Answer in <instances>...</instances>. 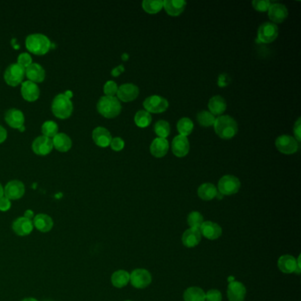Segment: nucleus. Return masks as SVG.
I'll use <instances>...</instances> for the list:
<instances>
[{
	"instance_id": "33",
	"label": "nucleus",
	"mask_w": 301,
	"mask_h": 301,
	"mask_svg": "<svg viewBox=\"0 0 301 301\" xmlns=\"http://www.w3.org/2000/svg\"><path fill=\"white\" fill-rule=\"evenodd\" d=\"M177 128L181 135L186 137L193 132V121L188 118H183L178 122Z\"/></svg>"
},
{
	"instance_id": "29",
	"label": "nucleus",
	"mask_w": 301,
	"mask_h": 301,
	"mask_svg": "<svg viewBox=\"0 0 301 301\" xmlns=\"http://www.w3.org/2000/svg\"><path fill=\"white\" fill-rule=\"evenodd\" d=\"M209 109L213 115H221L226 110V102L220 96L213 97L209 102Z\"/></svg>"
},
{
	"instance_id": "8",
	"label": "nucleus",
	"mask_w": 301,
	"mask_h": 301,
	"mask_svg": "<svg viewBox=\"0 0 301 301\" xmlns=\"http://www.w3.org/2000/svg\"><path fill=\"white\" fill-rule=\"evenodd\" d=\"M278 28L273 22H265L258 28V40L263 44H270L277 39Z\"/></svg>"
},
{
	"instance_id": "21",
	"label": "nucleus",
	"mask_w": 301,
	"mask_h": 301,
	"mask_svg": "<svg viewBox=\"0 0 301 301\" xmlns=\"http://www.w3.org/2000/svg\"><path fill=\"white\" fill-rule=\"evenodd\" d=\"M288 16V10L284 4L274 3L269 8V17L275 23H282Z\"/></svg>"
},
{
	"instance_id": "40",
	"label": "nucleus",
	"mask_w": 301,
	"mask_h": 301,
	"mask_svg": "<svg viewBox=\"0 0 301 301\" xmlns=\"http://www.w3.org/2000/svg\"><path fill=\"white\" fill-rule=\"evenodd\" d=\"M118 85L113 80H108L104 86V92L107 97H114L118 92Z\"/></svg>"
},
{
	"instance_id": "35",
	"label": "nucleus",
	"mask_w": 301,
	"mask_h": 301,
	"mask_svg": "<svg viewBox=\"0 0 301 301\" xmlns=\"http://www.w3.org/2000/svg\"><path fill=\"white\" fill-rule=\"evenodd\" d=\"M42 133L45 136L52 139L59 133V125L55 121H45V123L42 124Z\"/></svg>"
},
{
	"instance_id": "24",
	"label": "nucleus",
	"mask_w": 301,
	"mask_h": 301,
	"mask_svg": "<svg viewBox=\"0 0 301 301\" xmlns=\"http://www.w3.org/2000/svg\"><path fill=\"white\" fill-rule=\"evenodd\" d=\"M53 148L60 152H66L72 148V139L64 133H58L53 139Z\"/></svg>"
},
{
	"instance_id": "31",
	"label": "nucleus",
	"mask_w": 301,
	"mask_h": 301,
	"mask_svg": "<svg viewBox=\"0 0 301 301\" xmlns=\"http://www.w3.org/2000/svg\"><path fill=\"white\" fill-rule=\"evenodd\" d=\"M130 281V274L125 270H117L112 276V283L116 288H123Z\"/></svg>"
},
{
	"instance_id": "49",
	"label": "nucleus",
	"mask_w": 301,
	"mask_h": 301,
	"mask_svg": "<svg viewBox=\"0 0 301 301\" xmlns=\"http://www.w3.org/2000/svg\"><path fill=\"white\" fill-rule=\"evenodd\" d=\"M226 74H222L221 76L219 77V80H218V84L220 87H225L226 85L228 84V81H226Z\"/></svg>"
},
{
	"instance_id": "27",
	"label": "nucleus",
	"mask_w": 301,
	"mask_h": 301,
	"mask_svg": "<svg viewBox=\"0 0 301 301\" xmlns=\"http://www.w3.org/2000/svg\"><path fill=\"white\" fill-rule=\"evenodd\" d=\"M169 150V143L164 138H157L150 145V153L157 158L165 157Z\"/></svg>"
},
{
	"instance_id": "50",
	"label": "nucleus",
	"mask_w": 301,
	"mask_h": 301,
	"mask_svg": "<svg viewBox=\"0 0 301 301\" xmlns=\"http://www.w3.org/2000/svg\"><path fill=\"white\" fill-rule=\"evenodd\" d=\"M24 216V217L28 218V219H30V220L32 219L33 217H34V216H35V215H34V212H33L32 210H30V209H28V210H27V211L25 212Z\"/></svg>"
},
{
	"instance_id": "51",
	"label": "nucleus",
	"mask_w": 301,
	"mask_h": 301,
	"mask_svg": "<svg viewBox=\"0 0 301 301\" xmlns=\"http://www.w3.org/2000/svg\"><path fill=\"white\" fill-rule=\"evenodd\" d=\"M64 95L66 96V97H68L71 99V97H72V91H70V90H66V91H64Z\"/></svg>"
},
{
	"instance_id": "56",
	"label": "nucleus",
	"mask_w": 301,
	"mask_h": 301,
	"mask_svg": "<svg viewBox=\"0 0 301 301\" xmlns=\"http://www.w3.org/2000/svg\"></svg>"
},
{
	"instance_id": "2",
	"label": "nucleus",
	"mask_w": 301,
	"mask_h": 301,
	"mask_svg": "<svg viewBox=\"0 0 301 301\" xmlns=\"http://www.w3.org/2000/svg\"><path fill=\"white\" fill-rule=\"evenodd\" d=\"M215 132L218 136L228 140L236 135L238 124L235 120L230 116H221L217 118L214 123Z\"/></svg>"
},
{
	"instance_id": "7",
	"label": "nucleus",
	"mask_w": 301,
	"mask_h": 301,
	"mask_svg": "<svg viewBox=\"0 0 301 301\" xmlns=\"http://www.w3.org/2000/svg\"><path fill=\"white\" fill-rule=\"evenodd\" d=\"M278 269H280L283 273L291 274L296 272L297 274L301 273V256H299L298 260L296 258L285 254L282 255L277 261Z\"/></svg>"
},
{
	"instance_id": "43",
	"label": "nucleus",
	"mask_w": 301,
	"mask_h": 301,
	"mask_svg": "<svg viewBox=\"0 0 301 301\" xmlns=\"http://www.w3.org/2000/svg\"><path fill=\"white\" fill-rule=\"evenodd\" d=\"M205 301H222V293L218 290H210L205 293Z\"/></svg>"
},
{
	"instance_id": "39",
	"label": "nucleus",
	"mask_w": 301,
	"mask_h": 301,
	"mask_svg": "<svg viewBox=\"0 0 301 301\" xmlns=\"http://www.w3.org/2000/svg\"><path fill=\"white\" fill-rule=\"evenodd\" d=\"M155 133H157L159 138L165 139L166 137L169 136V134L171 133L170 124L167 121H157L155 124Z\"/></svg>"
},
{
	"instance_id": "32",
	"label": "nucleus",
	"mask_w": 301,
	"mask_h": 301,
	"mask_svg": "<svg viewBox=\"0 0 301 301\" xmlns=\"http://www.w3.org/2000/svg\"><path fill=\"white\" fill-rule=\"evenodd\" d=\"M185 301H205V293L200 287L193 286L186 289L183 295Z\"/></svg>"
},
{
	"instance_id": "41",
	"label": "nucleus",
	"mask_w": 301,
	"mask_h": 301,
	"mask_svg": "<svg viewBox=\"0 0 301 301\" xmlns=\"http://www.w3.org/2000/svg\"><path fill=\"white\" fill-rule=\"evenodd\" d=\"M32 57L28 53H20L18 60H17V64L21 65L23 68H27L30 64H32Z\"/></svg>"
},
{
	"instance_id": "42",
	"label": "nucleus",
	"mask_w": 301,
	"mask_h": 301,
	"mask_svg": "<svg viewBox=\"0 0 301 301\" xmlns=\"http://www.w3.org/2000/svg\"><path fill=\"white\" fill-rule=\"evenodd\" d=\"M253 8L259 12H266L268 11L271 4V2L269 0H255L252 2Z\"/></svg>"
},
{
	"instance_id": "52",
	"label": "nucleus",
	"mask_w": 301,
	"mask_h": 301,
	"mask_svg": "<svg viewBox=\"0 0 301 301\" xmlns=\"http://www.w3.org/2000/svg\"><path fill=\"white\" fill-rule=\"evenodd\" d=\"M4 188H3V186H2V185L0 184V198H2V197L4 196Z\"/></svg>"
},
{
	"instance_id": "22",
	"label": "nucleus",
	"mask_w": 301,
	"mask_h": 301,
	"mask_svg": "<svg viewBox=\"0 0 301 301\" xmlns=\"http://www.w3.org/2000/svg\"><path fill=\"white\" fill-rule=\"evenodd\" d=\"M173 152L176 157H184L188 154L190 144L188 140L185 136L178 135L173 139L172 144Z\"/></svg>"
},
{
	"instance_id": "44",
	"label": "nucleus",
	"mask_w": 301,
	"mask_h": 301,
	"mask_svg": "<svg viewBox=\"0 0 301 301\" xmlns=\"http://www.w3.org/2000/svg\"><path fill=\"white\" fill-rule=\"evenodd\" d=\"M110 145L114 151H121L122 149H124V141H123V139H121L120 137H116V138H113Z\"/></svg>"
},
{
	"instance_id": "11",
	"label": "nucleus",
	"mask_w": 301,
	"mask_h": 301,
	"mask_svg": "<svg viewBox=\"0 0 301 301\" xmlns=\"http://www.w3.org/2000/svg\"><path fill=\"white\" fill-rule=\"evenodd\" d=\"M146 112L152 113H161L165 112L168 108V101L159 96H151L146 98L143 103Z\"/></svg>"
},
{
	"instance_id": "25",
	"label": "nucleus",
	"mask_w": 301,
	"mask_h": 301,
	"mask_svg": "<svg viewBox=\"0 0 301 301\" xmlns=\"http://www.w3.org/2000/svg\"><path fill=\"white\" fill-rule=\"evenodd\" d=\"M33 225L41 233H48L53 229V218L46 214H38L34 217Z\"/></svg>"
},
{
	"instance_id": "38",
	"label": "nucleus",
	"mask_w": 301,
	"mask_h": 301,
	"mask_svg": "<svg viewBox=\"0 0 301 301\" xmlns=\"http://www.w3.org/2000/svg\"><path fill=\"white\" fill-rule=\"evenodd\" d=\"M197 120L199 122V124L202 125V126L208 127V126H210V125L214 124L215 121H216V118L213 115L212 113L203 111V112L198 113Z\"/></svg>"
},
{
	"instance_id": "30",
	"label": "nucleus",
	"mask_w": 301,
	"mask_h": 301,
	"mask_svg": "<svg viewBox=\"0 0 301 301\" xmlns=\"http://www.w3.org/2000/svg\"><path fill=\"white\" fill-rule=\"evenodd\" d=\"M217 187L211 183H205L198 188V195L203 201H211L217 196Z\"/></svg>"
},
{
	"instance_id": "14",
	"label": "nucleus",
	"mask_w": 301,
	"mask_h": 301,
	"mask_svg": "<svg viewBox=\"0 0 301 301\" xmlns=\"http://www.w3.org/2000/svg\"><path fill=\"white\" fill-rule=\"evenodd\" d=\"M139 93H140V90L136 85L125 83V84L121 85L120 87L118 89L117 95L120 100L127 103V102L135 100L137 97L139 96Z\"/></svg>"
},
{
	"instance_id": "4",
	"label": "nucleus",
	"mask_w": 301,
	"mask_h": 301,
	"mask_svg": "<svg viewBox=\"0 0 301 301\" xmlns=\"http://www.w3.org/2000/svg\"><path fill=\"white\" fill-rule=\"evenodd\" d=\"M52 111L55 116L60 119H67L72 115L73 105L70 98L64 93L57 95L52 103Z\"/></svg>"
},
{
	"instance_id": "45",
	"label": "nucleus",
	"mask_w": 301,
	"mask_h": 301,
	"mask_svg": "<svg viewBox=\"0 0 301 301\" xmlns=\"http://www.w3.org/2000/svg\"><path fill=\"white\" fill-rule=\"evenodd\" d=\"M11 206H12V203L8 198H6L5 196L0 198V211H3V212L7 211L11 209Z\"/></svg>"
},
{
	"instance_id": "54",
	"label": "nucleus",
	"mask_w": 301,
	"mask_h": 301,
	"mask_svg": "<svg viewBox=\"0 0 301 301\" xmlns=\"http://www.w3.org/2000/svg\"><path fill=\"white\" fill-rule=\"evenodd\" d=\"M22 301H37L36 299H33V298H27V299H24Z\"/></svg>"
},
{
	"instance_id": "46",
	"label": "nucleus",
	"mask_w": 301,
	"mask_h": 301,
	"mask_svg": "<svg viewBox=\"0 0 301 301\" xmlns=\"http://www.w3.org/2000/svg\"><path fill=\"white\" fill-rule=\"evenodd\" d=\"M301 119H299L297 122L294 124V128H293V132H294V135H295V140H296L298 142H301Z\"/></svg>"
},
{
	"instance_id": "9",
	"label": "nucleus",
	"mask_w": 301,
	"mask_h": 301,
	"mask_svg": "<svg viewBox=\"0 0 301 301\" xmlns=\"http://www.w3.org/2000/svg\"><path fill=\"white\" fill-rule=\"evenodd\" d=\"M130 282L133 287L137 289H144L151 284L152 277L147 269H134L133 272L130 274Z\"/></svg>"
},
{
	"instance_id": "10",
	"label": "nucleus",
	"mask_w": 301,
	"mask_h": 301,
	"mask_svg": "<svg viewBox=\"0 0 301 301\" xmlns=\"http://www.w3.org/2000/svg\"><path fill=\"white\" fill-rule=\"evenodd\" d=\"M276 147L278 151L285 154V155H292L298 151L299 149V142L295 138L290 135H281L276 140Z\"/></svg>"
},
{
	"instance_id": "17",
	"label": "nucleus",
	"mask_w": 301,
	"mask_h": 301,
	"mask_svg": "<svg viewBox=\"0 0 301 301\" xmlns=\"http://www.w3.org/2000/svg\"><path fill=\"white\" fill-rule=\"evenodd\" d=\"M21 96L24 98L25 100L28 102H34L38 99L40 96V89L36 85V83L30 81V80H26L23 81L21 84Z\"/></svg>"
},
{
	"instance_id": "23",
	"label": "nucleus",
	"mask_w": 301,
	"mask_h": 301,
	"mask_svg": "<svg viewBox=\"0 0 301 301\" xmlns=\"http://www.w3.org/2000/svg\"><path fill=\"white\" fill-rule=\"evenodd\" d=\"M25 75L28 78V80L39 83L45 80V70L40 64L32 63L25 69Z\"/></svg>"
},
{
	"instance_id": "15",
	"label": "nucleus",
	"mask_w": 301,
	"mask_h": 301,
	"mask_svg": "<svg viewBox=\"0 0 301 301\" xmlns=\"http://www.w3.org/2000/svg\"><path fill=\"white\" fill-rule=\"evenodd\" d=\"M199 230L201 235L209 241H215L221 237V226L217 223L211 221L203 222Z\"/></svg>"
},
{
	"instance_id": "55",
	"label": "nucleus",
	"mask_w": 301,
	"mask_h": 301,
	"mask_svg": "<svg viewBox=\"0 0 301 301\" xmlns=\"http://www.w3.org/2000/svg\"><path fill=\"white\" fill-rule=\"evenodd\" d=\"M19 130H20V131H24V130H25L24 125H22V126H21V127H20V128H19Z\"/></svg>"
},
{
	"instance_id": "3",
	"label": "nucleus",
	"mask_w": 301,
	"mask_h": 301,
	"mask_svg": "<svg viewBox=\"0 0 301 301\" xmlns=\"http://www.w3.org/2000/svg\"><path fill=\"white\" fill-rule=\"evenodd\" d=\"M97 108L98 113L107 119L119 116L122 110L120 102L117 97L107 96L101 97L97 102Z\"/></svg>"
},
{
	"instance_id": "28",
	"label": "nucleus",
	"mask_w": 301,
	"mask_h": 301,
	"mask_svg": "<svg viewBox=\"0 0 301 301\" xmlns=\"http://www.w3.org/2000/svg\"><path fill=\"white\" fill-rule=\"evenodd\" d=\"M185 1L183 0H165L164 7L171 16H179L184 12L185 7Z\"/></svg>"
},
{
	"instance_id": "12",
	"label": "nucleus",
	"mask_w": 301,
	"mask_h": 301,
	"mask_svg": "<svg viewBox=\"0 0 301 301\" xmlns=\"http://www.w3.org/2000/svg\"><path fill=\"white\" fill-rule=\"evenodd\" d=\"M4 196L9 200H19L24 195L25 185L21 181H11L5 185L4 188Z\"/></svg>"
},
{
	"instance_id": "53",
	"label": "nucleus",
	"mask_w": 301,
	"mask_h": 301,
	"mask_svg": "<svg viewBox=\"0 0 301 301\" xmlns=\"http://www.w3.org/2000/svg\"><path fill=\"white\" fill-rule=\"evenodd\" d=\"M128 55H127L126 53H124V54H123V55H122V60H123L126 61L127 60H128Z\"/></svg>"
},
{
	"instance_id": "48",
	"label": "nucleus",
	"mask_w": 301,
	"mask_h": 301,
	"mask_svg": "<svg viewBox=\"0 0 301 301\" xmlns=\"http://www.w3.org/2000/svg\"><path fill=\"white\" fill-rule=\"evenodd\" d=\"M7 138V131L4 128V126L0 125V143L4 142Z\"/></svg>"
},
{
	"instance_id": "20",
	"label": "nucleus",
	"mask_w": 301,
	"mask_h": 301,
	"mask_svg": "<svg viewBox=\"0 0 301 301\" xmlns=\"http://www.w3.org/2000/svg\"><path fill=\"white\" fill-rule=\"evenodd\" d=\"M34 225L32 220L26 217H19L12 224V230L18 236H28L32 233Z\"/></svg>"
},
{
	"instance_id": "6",
	"label": "nucleus",
	"mask_w": 301,
	"mask_h": 301,
	"mask_svg": "<svg viewBox=\"0 0 301 301\" xmlns=\"http://www.w3.org/2000/svg\"><path fill=\"white\" fill-rule=\"evenodd\" d=\"M241 188V181L233 175H225L218 182L219 193L223 195H233Z\"/></svg>"
},
{
	"instance_id": "18",
	"label": "nucleus",
	"mask_w": 301,
	"mask_h": 301,
	"mask_svg": "<svg viewBox=\"0 0 301 301\" xmlns=\"http://www.w3.org/2000/svg\"><path fill=\"white\" fill-rule=\"evenodd\" d=\"M246 294L245 285L241 282H231L227 290V296L230 301H244Z\"/></svg>"
},
{
	"instance_id": "26",
	"label": "nucleus",
	"mask_w": 301,
	"mask_h": 301,
	"mask_svg": "<svg viewBox=\"0 0 301 301\" xmlns=\"http://www.w3.org/2000/svg\"><path fill=\"white\" fill-rule=\"evenodd\" d=\"M201 234L200 230L193 229V228L186 230L182 236L183 245L188 248L196 246L201 242Z\"/></svg>"
},
{
	"instance_id": "5",
	"label": "nucleus",
	"mask_w": 301,
	"mask_h": 301,
	"mask_svg": "<svg viewBox=\"0 0 301 301\" xmlns=\"http://www.w3.org/2000/svg\"><path fill=\"white\" fill-rule=\"evenodd\" d=\"M25 68L17 63L8 65L4 71V78L5 82L10 86L15 87L22 82L24 79Z\"/></svg>"
},
{
	"instance_id": "34",
	"label": "nucleus",
	"mask_w": 301,
	"mask_h": 301,
	"mask_svg": "<svg viewBox=\"0 0 301 301\" xmlns=\"http://www.w3.org/2000/svg\"><path fill=\"white\" fill-rule=\"evenodd\" d=\"M151 121H152V117L150 115V113L146 111H139L134 117L135 124L141 128L149 126V124H151Z\"/></svg>"
},
{
	"instance_id": "13",
	"label": "nucleus",
	"mask_w": 301,
	"mask_h": 301,
	"mask_svg": "<svg viewBox=\"0 0 301 301\" xmlns=\"http://www.w3.org/2000/svg\"><path fill=\"white\" fill-rule=\"evenodd\" d=\"M33 151L39 156H46L53 149V140L45 135L36 137L32 143Z\"/></svg>"
},
{
	"instance_id": "19",
	"label": "nucleus",
	"mask_w": 301,
	"mask_h": 301,
	"mask_svg": "<svg viewBox=\"0 0 301 301\" xmlns=\"http://www.w3.org/2000/svg\"><path fill=\"white\" fill-rule=\"evenodd\" d=\"M92 138L95 143L102 148L108 147L113 140V137L109 130L103 126H97L93 130Z\"/></svg>"
},
{
	"instance_id": "47",
	"label": "nucleus",
	"mask_w": 301,
	"mask_h": 301,
	"mask_svg": "<svg viewBox=\"0 0 301 301\" xmlns=\"http://www.w3.org/2000/svg\"><path fill=\"white\" fill-rule=\"evenodd\" d=\"M124 66L120 64V65H119V66H117L115 68L113 69V71H112V75L114 77L119 76V75H120L122 72H124Z\"/></svg>"
},
{
	"instance_id": "37",
	"label": "nucleus",
	"mask_w": 301,
	"mask_h": 301,
	"mask_svg": "<svg viewBox=\"0 0 301 301\" xmlns=\"http://www.w3.org/2000/svg\"><path fill=\"white\" fill-rule=\"evenodd\" d=\"M203 222L204 220H203L202 215L197 211L190 213L187 217V224L190 226V228H193V229H200Z\"/></svg>"
},
{
	"instance_id": "1",
	"label": "nucleus",
	"mask_w": 301,
	"mask_h": 301,
	"mask_svg": "<svg viewBox=\"0 0 301 301\" xmlns=\"http://www.w3.org/2000/svg\"><path fill=\"white\" fill-rule=\"evenodd\" d=\"M25 44L28 51L36 55H45L52 48V43L48 36L41 33L28 35Z\"/></svg>"
},
{
	"instance_id": "36",
	"label": "nucleus",
	"mask_w": 301,
	"mask_h": 301,
	"mask_svg": "<svg viewBox=\"0 0 301 301\" xmlns=\"http://www.w3.org/2000/svg\"><path fill=\"white\" fill-rule=\"evenodd\" d=\"M142 7L146 12L149 14H155L160 12L162 8L164 7V2L163 1H149L145 0L142 2Z\"/></svg>"
},
{
	"instance_id": "16",
	"label": "nucleus",
	"mask_w": 301,
	"mask_h": 301,
	"mask_svg": "<svg viewBox=\"0 0 301 301\" xmlns=\"http://www.w3.org/2000/svg\"><path fill=\"white\" fill-rule=\"evenodd\" d=\"M4 120L12 128L19 129L22 125H24V113L19 109H9L4 114Z\"/></svg>"
}]
</instances>
